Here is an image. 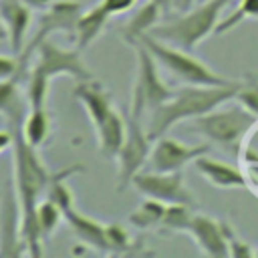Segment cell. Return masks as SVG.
Here are the masks:
<instances>
[{
	"instance_id": "f1b7e54d",
	"label": "cell",
	"mask_w": 258,
	"mask_h": 258,
	"mask_svg": "<svg viewBox=\"0 0 258 258\" xmlns=\"http://www.w3.org/2000/svg\"><path fill=\"white\" fill-rule=\"evenodd\" d=\"M135 4H137V0H101V6H103L111 16L125 14V12H129Z\"/></svg>"
},
{
	"instance_id": "9a60e30c",
	"label": "cell",
	"mask_w": 258,
	"mask_h": 258,
	"mask_svg": "<svg viewBox=\"0 0 258 258\" xmlns=\"http://www.w3.org/2000/svg\"><path fill=\"white\" fill-rule=\"evenodd\" d=\"M75 99L83 103L93 127H97L99 123H103V119L113 111L111 105V95L101 87V83H97L95 79L89 81H79L75 91H73Z\"/></svg>"
},
{
	"instance_id": "d4e9b609",
	"label": "cell",
	"mask_w": 258,
	"mask_h": 258,
	"mask_svg": "<svg viewBox=\"0 0 258 258\" xmlns=\"http://www.w3.org/2000/svg\"><path fill=\"white\" fill-rule=\"evenodd\" d=\"M236 101H240L244 107H248L256 117H258V77L248 75L238 89Z\"/></svg>"
},
{
	"instance_id": "7402d4cb",
	"label": "cell",
	"mask_w": 258,
	"mask_h": 258,
	"mask_svg": "<svg viewBox=\"0 0 258 258\" xmlns=\"http://www.w3.org/2000/svg\"><path fill=\"white\" fill-rule=\"evenodd\" d=\"M60 220H64L62 210L52 202V200H40L38 208H36V222H38V230L42 238H48L54 234V230L58 228Z\"/></svg>"
},
{
	"instance_id": "ffe728a7",
	"label": "cell",
	"mask_w": 258,
	"mask_h": 258,
	"mask_svg": "<svg viewBox=\"0 0 258 258\" xmlns=\"http://www.w3.org/2000/svg\"><path fill=\"white\" fill-rule=\"evenodd\" d=\"M48 129H50V117L46 113V107H30L26 119L22 121L24 139L34 147H40L48 137Z\"/></svg>"
},
{
	"instance_id": "4316f807",
	"label": "cell",
	"mask_w": 258,
	"mask_h": 258,
	"mask_svg": "<svg viewBox=\"0 0 258 258\" xmlns=\"http://www.w3.org/2000/svg\"><path fill=\"white\" fill-rule=\"evenodd\" d=\"M226 238H228L230 256H234V258H250V256H256V248H252L246 240L238 238L236 232L230 228L228 222H226Z\"/></svg>"
},
{
	"instance_id": "e0dca14e",
	"label": "cell",
	"mask_w": 258,
	"mask_h": 258,
	"mask_svg": "<svg viewBox=\"0 0 258 258\" xmlns=\"http://www.w3.org/2000/svg\"><path fill=\"white\" fill-rule=\"evenodd\" d=\"M161 16H163V8H161L155 0H147V2H145L143 6H139V8L135 10V14L123 24V28H121L123 40L133 46L135 42H139L145 34H149V32L159 24Z\"/></svg>"
},
{
	"instance_id": "5b68a950",
	"label": "cell",
	"mask_w": 258,
	"mask_h": 258,
	"mask_svg": "<svg viewBox=\"0 0 258 258\" xmlns=\"http://www.w3.org/2000/svg\"><path fill=\"white\" fill-rule=\"evenodd\" d=\"M135 56H137V73H135V83L131 91V103H129V115L133 119H143L145 113L155 111L159 105L169 101L175 93V89L167 87L157 71V60L155 56L147 50L143 42H135Z\"/></svg>"
},
{
	"instance_id": "8992f818",
	"label": "cell",
	"mask_w": 258,
	"mask_h": 258,
	"mask_svg": "<svg viewBox=\"0 0 258 258\" xmlns=\"http://www.w3.org/2000/svg\"><path fill=\"white\" fill-rule=\"evenodd\" d=\"M139 42H143L147 46V50L155 56V60L163 69H167L169 73L179 77L183 83H189V85H228V83L236 81V79H228V77L218 75L208 64H204L200 58L189 54V50L179 48L175 44H169L165 40H159L153 34H145Z\"/></svg>"
},
{
	"instance_id": "f546056e",
	"label": "cell",
	"mask_w": 258,
	"mask_h": 258,
	"mask_svg": "<svg viewBox=\"0 0 258 258\" xmlns=\"http://www.w3.org/2000/svg\"><path fill=\"white\" fill-rule=\"evenodd\" d=\"M30 8H36V10H46L50 4H52V0H24Z\"/></svg>"
},
{
	"instance_id": "7a4b0ae2",
	"label": "cell",
	"mask_w": 258,
	"mask_h": 258,
	"mask_svg": "<svg viewBox=\"0 0 258 258\" xmlns=\"http://www.w3.org/2000/svg\"><path fill=\"white\" fill-rule=\"evenodd\" d=\"M83 50L75 48H60L58 44L50 42L48 38L38 46V60L34 62L30 77H28V105L30 107H44L50 81L58 75H69L77 81H89L93 75L85 67L81 56Z\"/></svg>"
},
{
	"instance_id": "5bb4252c",
	"label": "cell",
	"mask_w": 258,
	"mask_h": 258,
	"mask_svg": "<svg viewBox=\"0 0 258 258\" xmlns=\"http://www.w3.org/2000/svg\"><path fill=\"white\" fill-rule=\"evenodd\" d=\"M64 222L69 224L73 234L87 246L101 252H111L109 238H107V224H101L87 214H81L77 208H71L64 212Z\"/></svg>"
},
{
	"instance_id": "4fadbf2b",
	"label": "cell",
	"mask_w": 258,
	"mask_h": 258,
	"mask_svg": "<svg viewBox=\"0 0 258 258\" xmlns=\"http://www.w3.org/2000/svg\"><path fill=\"white\" fill-rule=\"evenodd\" d=\"M0 12L10 48L14 54H20L24 50L26 32L30 26V6L24 0H0Z\"/></svg>"
},
{
	"instance_id": "d6986e66",
	"label": "cell",
	"mask_w": 258,
	"mask_h": 258,
	"mask_svg": "<svg viewBox=\"0 0 258 258\" xmlns=\"http://www.w3.org/2000/svg\"><path fill=\"white\" fill-rule=\"evenodd\" d=\"M109 12L101 6V2L97 6H91L89 10H85L79 20H77V26H75V46L79 50H85L107 26V20H109Z\"/></svg>"
},
{
	"instance_id": "4dcf8cb0",
	"label": "cell",
	"mask_w": 258,
	"mask_h": 258,
	"mask_svg": "<svg viewBox=\"0 0 258 258\" xmlns=\"http://www.w3.org/2000/svg\"><path fill=\"white\" fill-rule=\"evenodd\" d=\"M256 256H258V248H256Z\"/></svg>"
},
{
	"instance_id": "ba28073f",
	"label": "cell",
	"mask_w": 258,
	"mask_h": 258,
	"mask_svg": "<svg viewBox=\"0 0 258 258\" xmlns=\"http://www.w3.org/2000/svg\"><path fill=\"white\" fill-rule=\"evenodd\" d=\"M81 14H83V6H81V2H77V0H58V2H52V4L44 10V14H42V18H40V22H38V26H36V32H34L32 40H30V42L24 46V50L18 54V58H20V69L24 71V67L28 64L30 54H32L34 50H38L40 42H44L52 32L62 30V32L75 34V26H77V20H79Z\"/></svg>"
},
{
	"instance_id": "3957f363",
	"label": "cell",
	"mask_w": 258,
	"mask_h": 258,
	"mask_svg": "<svg viewBox=\"0 0 258 258\" xmlns=\"http://www.w3.org/2000/svg\"><path fill=\"white\" fill-rule=\"evenodd\" d=\"M232 0H204L183 16L157 24L149 34L179 48L191 50L212 32H216V26L222 20V10Z\"/></svg>"
},
{
	"instance_id": "8fae6325",
	"label": "cell",
	"mask_w": 258,
	"mask_h": 258,
	"mask_svg": "<svg viewBox=\"0 0 258 258\" xmlns=\"http://www.w3.org/2000/svg\"><path fill=\"white\" fill-rule=\"evenodd\" d=\"M0 254L4 258L22 256L26 252L24 240H22V208L16 196L14 181L4 183L2 191V204H0Z\"/></svg>"
},
{
	"instance_id": "6da1fadb",
	"label": "cell",
	"mask_w": 258,
	"mask_h": 258,
	"mask_svg": "<svg viewBox=\"0 0 258 258\" xmlns=\"http://www.w3.org/2000/svg\"><path fill=\"white\" fill-rule=\"evenodd\" d=\"M240 83H242V79L228 83V85H189V83H185V87L175 89V93L169 101H165L163 105H159L155 111L149 113L151 115L149 123H147L149 137L155 141L161 135H165L175 123L191 121V119L236 99Z\"/></svg>"
},
{
	"instance_id": "52a82bcc",
	"label": "cell",
	"mask_w": 258,
	"mask_h": 258,
	"mask_svg": "<svg viewBox=\"0 0 258 258\" xmlns=\"http://www.w3.org/2000/svg\"><path fill=\"white\" fill-rule=\"evenodd\" d=\"M153 149V139L149 137L147 129H143L139 119H133L127 115V139L117 153V163H119V181L117 189L123 191L127 185H131L133 177L147 165V159Z\"/></svg>"
},
{
	"instance_id": "484cf974",
	"label": "cell",
	"mask_w": 258,
	"mask_h": 258,
	"mask_svg": "<svg viewBox=\"0 0 258 258\" xmlns=\"http://www.w3.org/2000/svg\"><path fill=\"white\" fill-rule=\"evenodd\" d=\"M107 238H109V246L111 252L121 254V252H129L131 250V236L127 234V230L121 224H107Z\"/></svg>"
},
{
	"instance_id": "2e32d148",
	"label": "cell",
	"mask_w": 258,
	"mask_h": 258,
	"mask_svg": "<svg viewBox=\"0 0 258 258\" xmlns=\"http://www.w3.org/2000/svg\"><path fill=\"white\" fill-rule=\"evenodd\" d=\"M194 167L216 187L230 189V187H246L248 185L246 175L238 167L224 163V161H218V159H212V157H208V153L198 157L194 161Z\"/></svg>"
},
{
	"instance_id": "9c48e42d",
	"label": "cell",
	"mask_w": 258,
	"mask_h": 258,
	"mask_svg": "<svg viewBox=\"0 0 258 258\" xmlns=\"http://www.w3.org/2000/svg\"><path fill=\"white\" fill-rule=\"evenodd\" d=\"M131 185L143 194L145 198L159 200L163 204H183L194 208V198L189 189L185 187L181 171H153V169H141Z\"/></svg>"
},
{
	"instance_id": "ac0fdd59",
	"label": "cell",
	"mask_w": 258,
	"mask_h": 258,
	"mask_svg": "<svg viewBox=\"0 0 258 258\" xmlns=\"http://www.w3.org/2000/svg\"><path fill=\"white\" fill-rule=\"evenodd\" d=\"M97 139H99V147L107 157H117V153L121 151L125 139H127V117H123L119 111H111L103 123H99L95 127Z\"/></svg>"
},
{
	"instance_id": "30bf717a",
	"label": "cell",
	"mask_w": 258,
	"mask_h": 258,
	"mask_svg": "<svg viewBox=\"0 0 258 258\" xmlns=\"http://www.w3.org/2000/svg\"><path fill=\"white\" fill-rule=\"evenodd\" d=\"M210 153L208 143L189 145L183 141H177L173 137L161 135L153 141L151 155L147 159V169L153 171H181L187 163H194L198 157Z\"/></svg>"
},
{
	"instance_id": "cb8c5ba5",
	"label": "cell",
	"mask_w": 258,
	"mask_h": 258,
	"mask_svg": "<svg viewBox=\"0 0 258 258\" xmlns=\"http://www.w3.org/2000/svg\"><path fill=\"white\" fill-rule=\"evenodd\" d=\"M191 206H183V204H169L161 222V228L167 230H175V232H185L189 218H191Z\"/></svg>"
},
{
	"instance_id": "277c9868",
	"label": "cell",
	"mask_w": 258,
	"mask_h": 258,
	"mask_svg": "<svg viewBox=\"0 0 258 258\" xmlns=\"http://www.w3.org/2000/svg\"><path fill=\"white\" fill-rule=\"evenodd\" d=\"M189 123H191V131L200 133L210 143L220 145L230 151H238L240 141L258 123V117L238 101V105L224 103V105L191 119Z\"/></svg>"
},
{
	"instance_id": "44dd1931",
	"label": "cell",
	"mask_w": 258,
	"mask_h": 258,
	"mask_svg": "<svg viewBox=\"0 0 258 258\" xmlns=\"http://www.w3.org/2000/svg\"><path fill=\"white\" fill-rule=\"evenodd\" d=\"M167 204L153 200V198H145V202L133 212L129 214V224H133L135 228H153V226H161L163 216H165Z\"/></svg>"
},
{
	"instance_id": "83f0119b",
	"label": "cell",
	"mask_w": 258,
	"mask_h": 258,
	"mask_svg": "<svg viewBox=\"0 0 258 258\" xmlns=\"http://www.w3.org/2000/svg\"><path fill=\"white\" fill-rule=\"evenodd\" d=\"M22 69H20V58L18 54L10 56V54H2L0 56V79L2 81H16L20 77Z\"/></svg>"
},
{
	"instance_id": "603a6c76",
	"label": "cell",
	"mask_w": 258,
	"mask_h": 258,
	"mask_svg": "<svg viewBox=\"0 0 258 258\" xmlns=\"http://www.w3.org/2000/svg\"><path fill=\"white\" fill-rule=\"evenodd\" d=\"M248 18H258V0H240L238 8L220 20L214 34H226L232 28H236L242 20H248Z\"/></svg>"
},
{
	"instance_id": "7c38bea8",
	"label": "cell",
	"mask_w": 258,
	"mask_h": 258,
	"mask_svg": "<svg viewBox=\"0 0 258 258\" xmlns=\"http://www.w3.org/2000/svg\"><path fill=\"white\" fill-rule=\"evenodd\" d=\"M185 232L194 238V242L200 246V250L204 254H208L212 258L230 256L228 238H226V222H220L210 216L194 212Z\"/></svg>"
}]
</instances>
